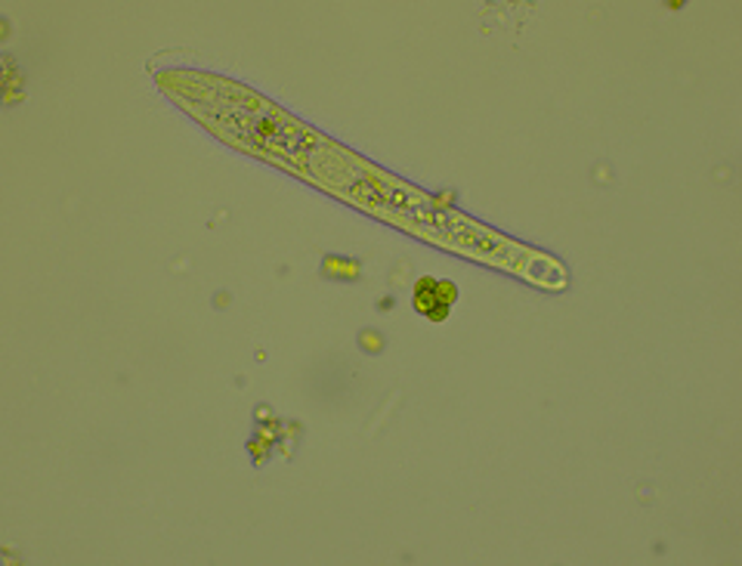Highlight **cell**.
Masks as SVG:
<instances>
[{"mask_svg":"<svg viewBox=\"0 0 742 566\" xmlns=\"http://www.w3.org/2000/svg\"><path fill=\"white\" fill-rule=\"evenodd\" d=\"M455 301H458V289H455L452 282L421 276L418 285H414V310H418V316L430 319V322L449 319Z\"/></svg>","mask_w":742,"mask_h":566,"instance_id":"cell-1","label":"cell"}]
</instances>
